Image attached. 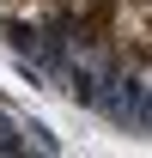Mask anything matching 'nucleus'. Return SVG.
<instances>
[{"mask_svg":"<svg viewBox=\"0 0 152 158\" xmlns=\"http://www.w3.org/2000/svg\"><path fill=\"white\" fill-rule=\"evenodd\" d=\"M0 37L79 103L152 134V0H0Z\"/></svg>","mask_w":152,"mask_h":158,"instance_id":"nucleus-1","label":"nucleus"}]
</instances>
